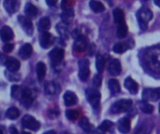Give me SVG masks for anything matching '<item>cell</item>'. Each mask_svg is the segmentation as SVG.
Instances as JSON below:
<instances>
[{"label":"cell","mask_w":160,"mask_h":134,"mask_svg":"<svg viewBox=\"0 0 160 134\" xmlns=\"http://www.w3.org/2000/svg\"><path fill=\"white\" fill-rule=\"evenodd\" d=\"M88 42H87V39L84 37V36H79L76 38L75 42H74V46H73V49L76 52H84L85 49H87V45Z\"/></svg>","instance_id":"obj_10"},{"label":"cell","mask_w":160,"mask_h":134,"mask_svg":"<svg viewBox=\"0 0 160 134\" xmlns=\"http://www.w3.org/2000/svg\"><path fill=\"white\" fill-rule=\"evenodd\" d=\"M61 134H70V133H68V132H61Z\"/></svg>","instance_id":"obj_49"},{"label":"cell","mask_w":160,"mask_h":134,"mask_svg":"<svg viewBox=\"0 0 160 134\" xmlns=\"http://www.w3.org/2000/svg\"><path fill=\"white\" fill-rule=\"evenodd\" d=\"M4 59H7V57H6L3 53L0 52V64H1V63H5L6 60H4Z\"/></svg>","instance_id":"obj_44"},{"label":"cell","mask_w":160,"mask_h":134,"mask_svg":"<svg viewBox=\"0 0 160 134\" xmlns=\"http://www.w3.org/2000/svg\"><path fill=\"white\" fill-rule=\"evenodd\" d=\"M53 41V37L52 35L48 33V32H42L40 36H39V45L41 48L43 49H48L51 47V45L52 44Z\"/></svg>","instance_id":"obj_9"},{"label":"cell","mask_w":160,"mask_h":134,"mask_svg":"<svg viewBox=\"0 0 160 134\" xmlns=\"http://www.w3.org/2000/svg\"><path fill=\"white\" fill-rule=\"evenodd\" d=\"M46 71H47V68H46L45 63L42 62H38V64H37V76H38V79L39 81H42L45 78Z\"/></svg>","instance_id":"obj_25"},{"label":"cell","mask_w":160,"mask_h":134,"mask_svg":"<svg viewBox=\"0 0 160 134\" xmlns=\"http://www.w3.org/2000/svg\"><path fill=\"white\" fill-rule=\"evenodd\" d=\"M70 0H62V3H61V6H62V8L63 9H68V8H70Z\"/></svg>","instance_id":"obj_42"},{"label":"cell","mask_w":160,"mask_h":134,"mask_svg":"<svg viewBox=\"0 0 160 134\" xmlns=\"http://www.w3.org/2000/svg\"><path fill=\"white\" fill-rule=\"evenodd\" d=\"M43 134H56V132L54 131H48V132H44Z\"/></svg>","instance_id":"obj_47"},{"label":"cell","mask_w":160,"mask_h":134,"mask_svg":"<svg viewBox=\"0 0 160 134\" xmlns=\"http://www.w3.org/2000/svg\"><path fill=\"white\" fill-rule=\"evenodd\" d=\"M90 75L89 61L87 59H82L79 62V77L82 81L88 79Z\"/></svg>","instance_id":"obj_6"},{"label":"cell","mask_w":160,"mask_h":134,"mask_svg":"<svg viewBox=\"0 0 160 134\" xmlns=\"http://www.w3.org/2000/svg\"><path fill=\"white\" fill-rule=\"evenodd\" d=\"M0 37H1V40L4 41V42H9L10 40L13 39L14 37V33L12 31V29L9 27V26H3L2 29L0 30Z\"/></svg>","instance_id":"obj_12"},{"label":"cell","mask_w":160,"mask_h":134,"mask_svg":"<svg viewBox=\"0 0 160 134\" xmlns=\"http://www.w3.org/2000/svg\"><path fill=\"white\" fill-rule=\"evenodd\" d=\"M0 134H5V129L1 125H0Z\"/></svg>","instance_id":"obj_46"},{"label":"cell","mask_w":160,"mask_h":134,"mask_svg":"<svg viewBox=\"0 0 160 134\" xmlns=\"http://www.w3.org/2000/svg\"><path fill=\"white\" fill-rule=\"evenodd\" d=\"M89 6L91 9L96 13H100L105 10V6L100 1H98V0H90Z\"/></svg>","instance_id":"obj_22"},{"label":"cell","mask_w":160,"mask_h":134,"mask_svg":"<svg viewBox=\"0 0 160 134\" xmlns=\"http://www.w3.org/2000/svg\"><path fill=\"white\" fill-rule=\"evenodd\" d=\"M79 116H80V113H79L78 110L70 109V110H67V111H66V117H67V118L69 119V120L74 121V120L78 119Z\"/></svg>","instance_id":"obj_36"},{"label":"cell","mask_w":160,"mask_h":134,"mask_svg":"<svg viewBox=\"0 0 160 134\" xmlns=\"http://www.w3.org/2000/svg\"><path fill=\"white\" fill-rule=\"evenodd\" d=\"M22 134H31V133H29V132H23L22 133Z\"/></svg>","instance_id":"obj_50"},{"label":"cell","mask_w":160,"mask_h":134,"mask_svg":"<svg viewBox=\"0 0 160 134\" xmlns=\"http://www.w3.org/2000/svg\"><path fill=\"white\" fill-rule=\"evenodd\" d=\"M85 95H86L88 102L92 105V107L95 109H98L99 105H100V98H101V95H100V92L98 91V90L87 89L85 90Z\"/></svg>","instance_id":"obj_3"},{"label":"cell","mask_w":160,"mask_h":134,"mask_svg":"<svg viewBox=\"0 0 160 134\" xmlns=\"http://www.w3.org/2000/svg\"><path fill=\"white\" fill-rule=\"evenodd\" d=\"M49 56H50V59L52 60V62L59 63V62H61L62 60L64 59L65 51H64L62 49H60V48H55V49H53L50 52Z\"/></svg>","instance_id":"obj_11"},{"label":"cell","mask_w":160,"mask_h":134,"mask_svg":"<svg viewBox=\"0 0 160 134\" xmlns=\"http://www.w3.org/2000/svg\"><path fill=\"white\" fill-rule=\"evenodd\" d=\"M18 21L22 26V28L25 32V34H27L28 35H31L33 34V31H34V26H33L31 20L25 16H19Z\"/></svg>","instance_id":"obj_8"},{"label":"cell","mask_w":160,"mask_h":134,"mask_svg":"<svg viewBox=\"0 0 160 134\" xmlns=\"http://www.w3.org/2000/svg\"><path fill=\"white\" fill-rule=\"evenodd\" d=\"M118 131L122 134H128L130 132V119L123 118L118 121Z\"/></svg>","instance_id":"obj_14"},{"label":"cell","mask_w":160,"mask_h":134,"mask_svg":"<svg viewBox=\"0 0 160 134\" xmlns=\"http://www.w3.org/2000/svg\"><path fill=\"white\" fill-rule=\"evenodd\" d=\"M113 20H114V22L115 23H120L122 21H124V19H125V14H124V11L118 7L114 8L113 11Z\"/></svg>","instance_id":"obj_28"},{"label":"cell","mask_w":160,"mask_h":134,"mask_svg":"<svg viewBox=\"0 0 160 134\" xmlns=\"http://www.w3.org/2000/svg\"><path fill=\"white\" fill-rule=\"evenodd\" d=\"M45 93L47 95H56L59 91H60V88L59 86L52 82V81H50V82H47L45 84Z\"/></svg>","instance_id":"obj_19"},{"label":"cell","mask_w":160,"mask_h":134,"mask_svg":"<svg viewBox=\"0 0 160 134\" xmlns=\"http://www.w3.org/2000/svg\"><path fill=\"white\" fill-rule=\"evenodd\" d=\"M13 49H14V45L11 44V43H7V44H5V45L3 46V51H4V52H7V53L12 51Z\"/></svg>","instance_id":"obj_40"},{"label":"cell","mask_w":160,"mask_h":134,"mask_svg":"<svg viewBox=\"0 0 160 134\" xmlns=\"http://www.w3.org/2000/svg\"><path fill=\"white\" fill-rule=\"evenodd\" d=\"M46 3H47L48 6L52 7V6H54L57 3V0H46Z\"/></svg>","instance_id":"obj_43"},{"label":"cell","mask_w":160,"mask_h":134,"mask_svg":"<svg viewBox=\"0 0 160 134\" xmlns=\"http://www.w3.org/2000/svg\"><path fill=\"white\" fill-rule=\"evenodd\" d=\"M128 35V26L125 21H122L118 23L117 28V37L118 38H124Z\"/></svg>","instance_id":"obj_29"},{"label":"cell","mask_w":160,"mask_h":134,"mask_svg":"<svg viewBox=\"0 0 160 134\" xmlns=\"http://www.w3.org/2000/svg\"><path fill=\"white\" fill-rule=\"evenodd\" d=\"M109 73L112 76H118L120 75L121 71H122V66H121V62L119 60L114 59L111 62L110 65H109Z\"/></svg>","instance_id":"obj_17"},{"label":"cell","mask_w":160,"mask_h":134,"mask_svg":"<svg viewBox=\"0 0 160 134\" xmlns=\"http://www.w3.org/2000/svg\"><path fill=\"white\" fill-rule=\"evenodd\" d=\"M56 29H57V32L58 34L60 35V36L62 38H68V35H69V33H68V27L65 23H59L56 25Z\"/></svg>","instance_id":"obj_30"},{"label":"cell","mask_w":160,"mask_h":134,"mask_svg":"<svg viewBox=\"0 0 160 134\" xmlns=\"http://www.w3.org/2000/svg\"><path fill=\"white\" fill-rule=\"evenodd\" d=\"M132 100H129V99H123V100H119L117 102H115L111 109H110V112L112 114V115H117V114H120V113H124V112H128L131 107H132Z\"/></svg>","instance_id":"obj_1"},{"label":"cell","mask_w":160,"mask_h":134,"mask_svg":"<svg viewBox=\"0 0 160 134\" xmlns=\"http://www.w3.org/2000/svg\"><path fill=\"white\" fill-rule=\"evenodd\" d=\"M101 81H102V78H101V76L100 75H96L93 78V85L96 89H98L100 86H101Z\"/></svg>","instance_id":"obj_39"},{"label":"cell","mask_w":160,"mask_h":134,"mask_svg":"<svg viewBox=\"0 0 160 134\" xmlns=\"http://www.w3.org/2000/svg\"><path fill=\"white\" fill-rule=\"evenodd\" d=\"M79 125H80L81 129L83 130L86 132H90L92 131V129H93V126L91 125V123L89 122V120L86 118H82L81 121H80V123H79Z\"/></svg>","instance_id":"obj_34"},{"label":"cell","mask_w":160,"mask_h":134,"mask_svg":"<svg viewBox=\"0 0 160 134\" xmlns=\"http://www.w3.org/2000/svg\"><path fill=\"white\" fill-rule=\"evenodd\" d=\"M51 28V21L48 17H43L38 21V30L39 32H48Z\"/></svg>","instance_id":"obj_24"},{"label":"cell","mask_w":160,"mask_h":134,"mask_svg":"<svg viewBox=\"0 0 160 134\" xmlns=\"http://www.w3.org/2000/svg\"><path fill=\"white\" fill-rule=\"evenodd\" d=\"M19 116H20V111L16 107H10L6 112V117L8 119H11V120H14V119L18 118Z\"/></svg>","instance_id":"obj_31"},{"label":"cell","mask_w":160,"mask_h":134,"mask_svg":"<svg viewBox=\"0 0 160 134\" xmlns=\"http://www.w3.org/2000/svg\"><path fill=\"white\" fill-rule=\"evenodd\" d=\"M139 107L144 114H151V113H153V111L155 109L152 104H150L148 102H146L144 100L139 102Z\"/></svg>","instance_id":"obj_27"},{"label":"cell","mask_w":160,"mask_h":134,"mask_svg":"<svg viewBox=\"0 0 160 134\" xmlns=\"http://www.w3.org/2000/svg\"><path fill=\"white\" fill-rule=\"evenodd\" d=\"M9 131H10V134H18V131L15 129L14 126H10Z\"/></svg>","instance_id":"obj_45"},{"label":"cell","mask_w":160,"mask_h":134,"mask_svg":"<svg viewBox=\"0 0 160 134\" xmlns=\"http://www.w3.org/2000/svg\"><path fill=\"white\" fill-rule=\"evenodd\" d=\"M5 65L7 67V69L10 72H16L20 69V66H21V63L20 62L15 59V58H7L6 62H5Z\"/></svg>","instance_id":"obj_16"},{"label":"cell","mask_w":160,"mask_h":134,"mask_svg":"<svg viewBox=\"0 0 160 134\" xmlns=\"http://www.w3.org/2000/svg\"><path fill=\"white\" fill-rule=\"evenodd\" d=\"M112 126H113V123H112V121H110V120H104V121L99 125L98 131L103 134L105 133V132H109V131L112 129Z\"/></svg>","instance_id":"obj_35"},{"label":"cell","mask_w":160,"mask_h":134,"mask_svg":"<svg viewBox=\"0 0 160 134\" xmlns=\"http://www.w3.org/2000/svg\"><path fill=\"white\" fill-rule=\"evenodd\" d=\"M78 102V99H77V96L74 92L72 91H66L65 94H64V103L67 106H72V105H75Z\"/></svg>","instance_id":"obj_18"},{"label":"cell","mask_w":160,"mask_h":134,"mask_svg":"<svg viewBox=\"0 0 160 134\" xmlns=\"http://www.w3.org/2000/svg\"><path fill=\"white\" fill-rule=\"evenodd\" d=\"M20 97H21V103H22V104L24 107L28 108V107L31 106L32 103L34 102V100L36 98V94L30 89H24L22 91Z\"/></svg>","instance_id":"obj_5"},{"label":"cell","mask_w":160,"mask_h":134,"mask_svg":"<svg viewBox=\"0 0 160 134\" xmlns=\"http://www.w3.org/2000/svg\"><path fill=\"white\" fill-rule=\"evenodd\" d=\"M128 48H129V47L128 46L127 43H125V42H119V43H116V44L113 46L112 49H113V51H114L115 53L121 54V53H124L126 50H128Z\"/></svg>","instance_id":"obj_32"},{"label":"cell","mask_w":160,"mask_h":134,"mask_svg":"<svg viewBox=\"0 0 160 134\" xmlns=\"http://www.w3.org/2000/svg\"><path fill=\"white\" fill-rule=\"evenodd\" d=\"M33 52V49L32 46L29 43H25L24 45H22L19 50V56L22 59V60H27L31 57Z\"/></svg>","instance_id":"obj_15"},{"label":"cell","mask_w":160,"mask_h":134,"mask_svg":"<svg viewBox=\"0 0 160 134\" xmlns=\"http://www.w3.org/2000/svg\"><path fill=\"white\" fill-rule=\"evenodd\" d=\"M108 85H109V89L112 94H116V93L120 92L121 86H120V83L117 79H114V78L110 79L108 82Z\"/></svg>","instance_id":"obj_26"},{"label":"cell","mask_w":160,"mask_h":134,"mask_svg":"<svg viewBox=\"0 0 160 134\" xmlns=\"http://www.w3.org/2000/svg\"><path fill=\"white\" fill-rule=\"evenodd\" d=\"M21 90H20V87L18 85H13L11 87V90H10V94H11V97L13 99H18L20 96H21Z\"/></svg>","instance_id":"obj_37"},{"label":"cell","mask_w":160,"mask_h":134,"mask_svg":"<svg viewBox=\"0 0 160 134\" xmlns=\"http://www.w3.org/2000/svg\"><path fill=\"white\" fill-rule=\"evenodd\" d=\"M74 19V11L72 8H68V9H64V11L61 13V20L63 21V23H65L66 25L69 24Z\"/></svg>","instance_id":"obj_20"},{"label":"cell","mask_w":160,"mask_h":134,"mask_svg":"<svg viewBox=\"0 0 160 134\" xmlns=\"http://www.w3.org/2000/svg\"><path fill=\"white\" fill-rule=\"evenodd\" d=\"M22 125L23 128L28 129L33 132H37L40 128V123L32 116L26 115L22 118Z\"/></svg>","instance_id":"obj_4"},{"label":"cell","mask_w":160,"mask_h":134,"mask_svg":"<svg viewBox=\"0 0 160 134\" xmlns=\"http://www.w3.org/2000/svg\"><path fill=\"white\" fill-rule=\"evenodd\" d=\"M24 13L28 18H35L38 15V8L31 3H27L24 7Z\"/></svg>","instance_id":"obj_23"},{"label":"cell","mask_w":160,"mask_h":134,"mask_svg":"<svg viewBox=\"0 0 160 134\" xmlns=\"http://www.w3.org/2000/svg\"><path fill=\"white\" fill-rule=\"evenodd\" d=\"M150 133V129L147 126H142L138 132H136V134H149Z\"/></svg>","instance_id":"obj_41"},{"label":"cell","mask_w":160,"mask_h":134,"mask_svg":"<svg viewBox=\"0 0 160 134\" xmlns=\"http://www.w3.org/2000/svg\"><path fill=\"white\" fill-rule=\"evenodd\" d=\"M96 67L98 72L100 74L104 71L105 68V59L102 55H98L97 56V60H96Z\"/></svg>","instance_id":"obj_33"},{"label":"cell","mask_w":160,"mask_h":134,"mask_svg":"<svg viewBox=\"0 0 160 134\" xmlns=\"http://www.w3.org/2000/svg\"><path fill=\"white\" fill-rule=\"evenodd\" d=\"M3 5L8 13H14L18 9V3L16 0H4Z\"/></svg>","instance_id":"obj_21"},{"label":"cell","mask_w":160,"mask_h":134,"mask_svg":"<svg viewBox=\"0 0 160 134\" xmlns=\"http://www.w3.org/2000/svg\"><path fill=\"white\" fill-rule=\"evenodd\" d=\"M155 3H156V5H157V6H158V7L160 6L159 0H155Z\"/></svg>","instance_id":"obj_48"},{"label":"cell","mask_w":160,"mask_h":134,"mask_svg":"<svg viewBox=\"0 0 160 134\" xmlns=\"http://www.w3.org/2000/svg\"><path fill=\"white\" fill-rule=\"evenodd\" d=\"M125 87L131 94H137L138 93L139 85L132 77L128 76L125 79Z\"/></svg>","instance_id":"obj_13"},{"label":"cell","mask_w":160,"mask_h":134,"mask_svg":"<svg viewBox=\"0 0 160 134\" xmlns=\"http://www.w3.org/2000/svg\"><path fill=\"white\" fill-rule=\"evenodd\" d=\"M153 18V12L145 7L141 8L138 13H137V19H138V22L140 27L142 30H145L147 28V22L149 21H151Z\"/></svg>","instance_id":"obj_2"},{"label":"cell","mask_w":160,"mask_h":134,"mask_svg":"<svg viewBox=\"0 0 160 134\" xmlns=\"http://www.w3.org/2000/svg\"><path fill=\"white\" fill-rule=\"evenodd\" d=\"M5 74H6L7 78H8V80H11V81H16V80H18V79L20 78L16 74H14V72H10V71H8V70H7V71L5 72Z\"/></svg>","instance_id":"obj_38"},{"label":"cell","mask_w":160,"mask_h":134,"mask_svg":"<svg viewBox=\"0 0 160 134\" xmlns=\"http://www.w3.org/2000/svg\"><path fill=\"white\" fill-rule=\"evenodd\" d=\"M158 89H144L142 91V99L146 102H156L159 99Z\"/></svg>","instance_id":"obj_7"}]
</instances>
